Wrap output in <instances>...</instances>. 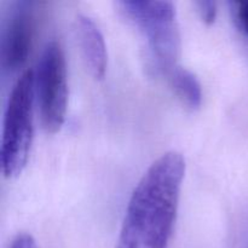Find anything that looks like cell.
<instances>
[{
    "mask_svg": "<svg viewBox=\"0 0 248 248\" xmlns=\"http://www.w3.org/2000/svg\"><path fill=\"white\" fill-rule=\"evenodd\" d=\"M186 160L167 152L150 165L133 190L116 248H167L178 212Z\"/></svg>",
    "mask_w": 248,
    "mask_h": 248,
    "instance_id": "1",
    "label": "cell"
},
{
    "mask_svg": "<svg viewBox=\"0 0 248 248\" xmlns=\"http://www.w3.org/2000/svg\"><path fill=\"white\" fill-rule=\"evenodd\" d=\"M118 6L145 35L154 69L164 74L173 69L181 53V35L173 2L126 0L119 1Z\"/></svg>",
    "mask_w": 248,
    "mask_h": 248,
    "instance_id": "3",
    "label": "cell"
},
{
    "mask_svg": "<svg viewBox=\"0 0 248 248\" xmlns=\"http://www.w3.org/2000/svg\"><path fill=\"white\" fill-rule=\"evenodd\" d=\"M75 31L86 67L94 79H103L108 65L106 41L94 21L86 15H78Z\"/></svg>",
    "mask_w": 248,
    "mask_h": 248,
    "instance_id": "6",
    "label": "cell"
},
{
    "mask_svg": "<svg viewBox=\"0 0 248 248\" xmlns=\"http://www.w3.org/2000/svg\"><path fill=\"white\" fill-rule=\"evenodd\" d=\"M166 75L174 93L182 99L186 106L191 109H196L201 106L202 101L201 85L198 78L190 70L176 65Z\"/></svg>",
    "mask_w": 248,
    "mask_h": 248,
    "instance_id": "7",
    "label": "cell"
},
{
    "mask_svg": "<svg viewBox=\"0 0 248 248\" xmlns=\"http://www.w3.org/2000/svg\"><path fill=\"white\" fill-rule=\"evenodd\" d=\"M9 248H38L35 240L29 234H18L14 240Z\"/></svg>",
    "mask_w": 248,
    "mask_h": 248,
    "instance_id": "10",
    "label": "cell"
},
{
    "mask_svg": "<svg viewBox=\"0 0 248 248\" xmlns=\"http://www.w3.org/2000/svg\"><path fill=\"white\" fill-rule=\"evenodd\" d=\"M229 5L235 24L248 38V0L230 1Z\"/></svg>",
    "mask_w": 248,
    "mask_h": 248,
    "instance_id": "8",
    "label": "cell"
},
{
    "mask_svg": "<svg viewBox=\"0 0 248 248\" xmlns=\"http://www.w3.org/2000/svg\"><path fill=\"white\" fill-rule=\"evenodd\" d=\"M195 6L198 9L201 19L205 23L212 24L216 21L218 12L217 2L210 1V0H200V1H195Z\"/></svg>",
    "mask_w": 248,
    "mask_h": 248,
    "instance_id": "9",
    "label": "cell"
},
{
    "mask_svg": "<svg viewBox=\"0 0 248 248\" xmlns=\"http://www.w3.org/2000/svg\"><path fill=\"white\" fill-rule=\"evenodd\" d=\"M34 19L31 5L22 1L11 12L1 40V65L7 72H16L26 63L31 47Z\"/></svg>",
    "mask_w": 248,
    "mask_h": 248,
    "instance_id": "5",
    "label": "cell"
},
{
    "mask_svg": "<svg viewBox=\"0 0 248 248\" xmlns=\"http://www.w3.org/2000/svg\"><path fill=\"white\" fill-rule=\"evenodd\" d=\"M34 92L43 128L58 132L67 113L68 82L64 52L57 41H50L41 52L34 72Z\"/></svg>",
    "mask_w": 248,
    "mask_h": 248,
    "instance_id": "4",
    "label": "cell"
},
{
    "mask_svg": "<svg viewBox=\"0 0 248 248\" xmlns=\"http://www.w3.org/2000/svg\"><path fill=\"white\" fill-rule=\"evenodd\" d=\"M34 70L27 69L15 82L4 114L0 164L6 178L26 167L34 135Z\"/></svg>",
    "mask_w": 248,
    "mask_h": 248,
    "instance_id": "2",
    "label": "cell"
}]
</instances>
